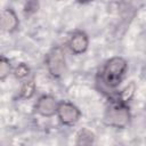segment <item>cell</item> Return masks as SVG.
I'll return each mask as SVG.
<instances>
[{"label": "cell", "instance_id": "1", "mask_svg": "<svg viewBox=\"0 0 146 146\" xmlns=\"http://www.w3.org/2000/svg\"><path fill=\"white\" fill-rule=\"evenodd\" d=\"M128 72V62L121 56L111 57L103 65L99 79L103 87L108 90H114L121 86Z\"/></svg>", "mask_w": 146, "mask_h": 146}, {"label": "cell", "instance_id": "2", "mask_svg": "<svg viewBox=\"0 0 146 146\" xmlns=\"http://www.w3.org/2000/svg\"><path fill=\"white\" fill-rule=\"evenodd\" d=\"M130 121V112L127 103L114 99L105 110L104 122L113 128H125Z\"/></svg>", "mask_w": 146, "mask_h": 146}, {"label": "cell", "instance_id": "3", "mask_svg": "<svg viewBox=\"0 0 146 146\" xmlns=\"http://www.w3.org/2000/svg\"><path fill=\"white\" fill-rule=\"evenodd\" d=\"M46 67L49 72V74L52 78H62L67 70L66 65V57H65V51L63 47L60 46H55L52 47L46 55L44 58Z\"/></svg>", "mask_w": 146, "mask_h": 146}, {"label": "cell", "instance_id": "4", "mask_svg": "<svg viewBox=\"0 0 146 146\" xmlns=\"http://www.w3.org/2000/svg\"><path fill=\"white\" fill-rule=\"evenodd\" d=\"M57 117L62 124L71 127L79 122L81 117V111L76 105L68 100H62L58 103L57 108Z\"/></svg>", "mask_w": 146, "mask_h": 146}, {"label": "cell", "instance_id": "5", "mask_svg": "<svg viewBox=\"0 0 146 146\" xmlns=\"http://www.w3.org/2000/svg\"><path fill=\"white\" fill-rule=\"evenodd\" d=\"M58 100L51 95H42L35 103V112L43 117H51L57 114Z\"/></svg>", "mask_w": 146, "mask_h": 146}, {"label": "cell", "instance_id": "6", "mask_svg": "<svg viewBox=\"0 0 146 146\" xmlns=\"http://www.w3.org/2000/svg\"><path fill=\"white\" fill-rule=\"evenodd\" d=\"M67 46L73 55H82L89 47V36L84 31H74L67 41Z\"/></svg>", "mask_w": 146, "mask_h": 146}, {"label": "cell", "instance_id": "7", "mask_svg": "<svg viewBox=\"0 0 146 146\" xmlns=\"http://www.w3.org/2000/svg\"><path fill=\"white\" fill-rule=\"evenodd\" d=\"M19 19L13 8H6L1 13V27L5 32L13 33L18 29Z\"/></svg>", "mask_w": 146, "mask_h": 146}, {"label": "cell", "instance_id": "8", "mask_svg": "<svg viewBox=\"0 0 146 146\" xmlns=\"http://www.w3.org/2000/svg\"><path fill=\"white\" fill-rule=\"evenodd\" d=\"M36 91V86L33 79L31 80H26L22 83L21 89H19V97L23 99H30L34 96Z\"/></svg>", "mask_w": 146, "mask_h": 146}, {"label": "cell", "instance_id": "9", "mask_svg": "<svg viewBox=\"0 0 146 146\" xmlns=\"http://www.w3.org/2000/svg\"><path fill=\"white\" fill-rule=\"evenodd\" d=\"M95 141V135L91 130L82 128L76 133V144L79 145H89Z\"/></svg>", "mask_w": 146, "mask_h": 146}, {"label": "cell", "instance_id": "10", "mask_svg": "<svg viewBox=\"0 0 146 146\" xmlns=\"http://www.w3.org/2000/svg\"><path fill=\"white\" fill-rule=\"evenodd\" d=\"M135 90H136V84H135L133 82H131V83H129L128 86H125V87L117 94V97H116V98L120 99L121 102L128 104V102L133 97Z\"/></svg>", "mask_w": 146, "mask_h": 146}, {"label": "cell", "instance_id": "11", "mask_svg": "<svg viewBox=\"0 0 146 146\" xmlns=\"http://www.w3.org/2000/svg\"><path fill=\"white\" fill-rule=\"evenodd\" d=\"M13 66L10 64V60L5 57V56H1L0 58V80L3 81L7 76H9V74L13 72Z\"/></svg>", "mask_w": 146, "mask_h": 146}, {"label": "cell", "instance_id": "12", "mask_svg": "<svg viewBox=\"0 0 146 146\" xmlns=\"http://www.w3.org/2000/svg\"><path fill=\"white\" fill-rule=\"evenodd\" d=\"M30 72H31V70H30L29 65L25 64V63H19V64H18L17 66H15L14 70H13V74H14L15 78L18 79V80H24V79H26V78L30 75Z\"/></svg>", "mask_w": 146, "mask_h": 146}, {"label": "cell", "instance_id": "13", "mask_svg": "<svg viewBox=\"0 0 146 146\" xmlns=\"http://www.w3.org/2000/svg\"><path fill=\"white\" fill-rule=\"evenodd\" d=\"M75 1L79 2V3H88V2H91L94 0H75Z\"/></svg>", "mask_w": 146, "mask_h": 146}, {"label": "cell", "instance_id": "14", "mask_svg": "<svg viewBox=\"0 0 146 146\" xmlns=\"http://www.w3.org/2000/svg\"><path fill=\"white\" fill-rule=\"evenodd\" d=\"M57 1H65V0H57Z\"/></svg>", "mask_w": 146, "mask_h": 146}]
</instances>
